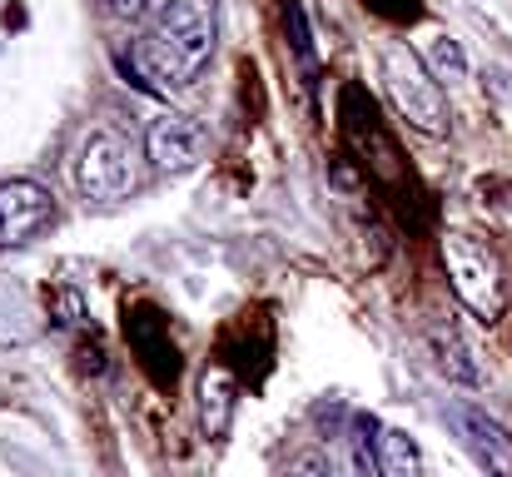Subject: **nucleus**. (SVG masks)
I'll return each mask as SVG.
<instances>
[{
    "instance_id": "obj_1",
    "label": "nucleus",
    "mask_w": 512,
    "mask_h": 477,
    "mask_svg": "<svg viewBox=\"0 0 512 477\" xmlns=\"http://www.w3.org/2000/svg\"><path fill=\"white\" fill-rule=\"evenodd\" d=\"M383 85L393 110L423 130V135H448V95L438 85V75L408 50V45H388L383 50Z\"/></svg>"
},
{
    "instance_id": "obj_2",
    "label": "nucleus",
    "mask_w": 512,
    "mask_h": 477,
    "mask_svg": "<svg viewBox=\"0 0 512 477\" xmlns=\"http://www.w3.org/2000/svg\"><path fill=\"white\" fill-rule=\"evenodd\" d=\"M214 35H219V5L214 0H165L160 15H155V30H150V40L189 80L209 65Z\"/></svg>"
},
{
    "instance_id": "obj_3",
    "label": "nucleus",
    "mask_w": 512,
    "mask_h": 477,
    "mask_svg": "<svg viewBox=\"0 0 512 477\" xmlns=\"http://www.w3.org/2000/svg\"><path fill=\"white\" fill-rule=\"evenodd\" d=\"M443 264L453 279V294L473 309L478 318L503 314V259L493 244L473 239V234H448L443 239Z\"/></svg>"
},
{
    "instance_id": "obj_4",
    "label": "nucleus",
    "mask_w": 512,
    "mask_h": 477,
    "mask_svg": "<svg viewBox=\"0 0 512 477\" xmlns=\"http://www.w3.org/2000/svg\"><path fill=\"white\" fill-rule=\"evenodd\" d=\"M75 184L85 199H100V204H115L135 189V155L130 145L115 135V130H90L80 159H75Z\"/></svg>"
},
{
    "instance_id": "obj_5",
    "label": "nucleus",
    "mask_w": 512,
    "mask_h": 477,
    "mask_svg": "<svg viewBox=\"0 0 512 477\" xmlns=\"http://www.w3.org/2000/svg\"><path fill=\"white\" fill-rule=\"evenodd\" d=\"M50 214H55V199H50L45 184H35V179L0 184V249L35 239L50 224Z\"/></svg>"
},
{
    "instance_id": "obj_6",
    "label": "nucleus",
    "mask_w": 512,
    "mask_h": 477,
    "mask_svg": "<svg viewBox=\"0 0 512 477\" xmlns=\"http://www.w3.org/2000/svg\"><path fill=\"white\" fill-rule=\"evenodd\" d=\"M199 150H204V135H199V125H194L189 115H160V120H150V130H145V155H150L155 169H165V174L194 169V164H199Z\"/></svg>"
},
{
    "instance_id": "obj_7",
    "label": "nucleus",
    "mask_w": 512,
    "mask_h": 477,
    "mask_svg": "<svg viewBox=\"0 0 512 477\" xmlns=\"http://www.w3.org/2000/svg\"><path fill=\"white\" fill-rule=\"evenodd\" d=\"M458 423H463V433H468L473 453L488 463V473L512 477V433L508 428H503L498 418L478 413V408H458Z\"/></svg>"
},
{
    "instance_id": "obj_8",
    "label": "nucleus",
    "mask_w": 512,
    "mask_h": 477,
    "mask_svg": "<svg viewBox=\"0 0 512 477\" xmlns=\"http://www.w3.org/2000/svg\"><path fill=\"white\" fill-rule=\"evenodd\" d=\"M229 423H234V378L224 368H204L199 373V433L219 443Z\"/></svg>"
},
{
    "instance_id": "obj_9",
    "label": "nucleus",
    "mask_w": 512,
    "mask_h": 477,
    "mask_svg": "<svg viewBox=\"0 0 512 477\" xmlns=\"http://www.w3.org/2000/svg\"><path fill=\"white\" fill-rule=\"evenodd\" d=\"M373 473L378 477H423V453L403 428H378L373 433Z\"/></svg>"
},
{
    "instance_id": "obj_10",
    "label": "nucleus",
    "mask_w": 512,
    "mask_h": 477,
    "mask_svg": "<svg viewBox=\"0 0 512 477\" xmlns=\"http://www.w3.org/2000/svg\"><path fill=\"white\" fill-rule=\"evenodd\" d=\"M368 433H378V423H373V418H358L339 443H334V453H329L334 477H368V468H373V438H368Z\"/></svg>"
},
{
    "instance_id": "obj_11",
    "label": "nucleus",
    "mask_w": 512,
    "mask_h": 477,
    "mask_svg": "<svg viewBox=\"0 0 512 477\" xmlns=\"http://www.w3.org/2000/svg\"><path fill=\"white\" fill-rule=\"evenodd\" d=\"M433 353H438V368L458 383H478V368L468 363V348L453 338V333H433Z\"/></svg>"
},
{
    "instance_id": "obj_12",
    "label": "nucleus",
    "mask_w": 512,
    "mask_h": 477,
    "mask_svg": "<svg viewBox=\"0 0 512 477\" xmlns=\"http://www.w3.org/2000/svg\"><path fill=\"white\" fill-rule=\"evenodd\" d=\"M428 70L438 75V85H443V80H463V75H468V55H463V45L448 40V35H438L433 50H428Z\"/></svg>"
},
{
    "instance_id": "obj_13",
    "label": "nucleus",
    "mask_w": 512,
    "mask_h": 477,
    "mask_svg": "<svg viewBox=\"0 0 512 477\" xmlns=\"http://www.w3.org/2000/svg\"><path fill=\"white\" fill-rule=\"evenodd\" d=\"M289 477H334V468H329L324 453H299V458L289 463Z\"/></svg>"
},
{
    "instance_id": "obj_14",
    "label": "nucleus",
    "mask_w": 512,
    "mask_h": 477,
    "mask_svg": "<svg viewBox=\"0 0 512 477\" xmlns=\"http://www.w3.org/2000/svg\"><path fill=\"white\" fill-rule=\"evenodd\" d=\"M110 10H115L120 20H130V25H140V20L150 15V0H110Z\"/></svg>"
}]
</instances>
